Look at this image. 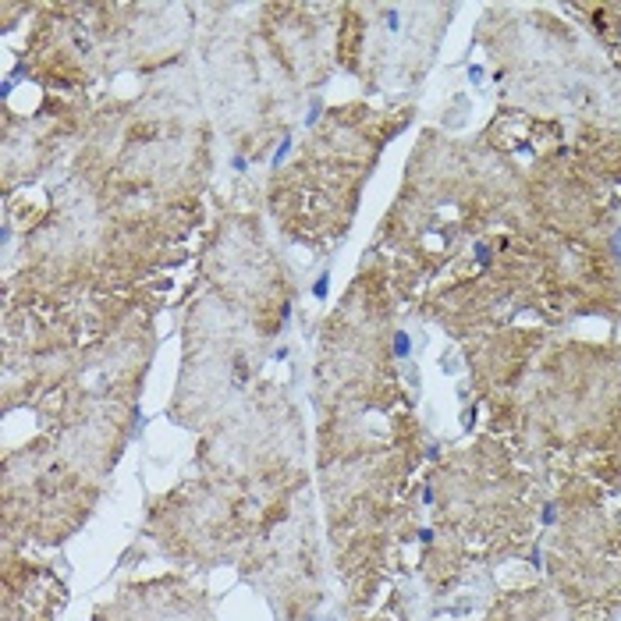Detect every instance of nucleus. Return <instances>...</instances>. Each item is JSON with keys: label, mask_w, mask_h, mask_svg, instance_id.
<instances>
[{"label": "nucleus", "mask_w": 621, "mask_h": 621, "mask_svg": "<svg viewBox=\"0 0 621 621\" xmlns=\"http://www.w3.org/2000/svg\"><path fill=\"white\" fill-rule=\"evenodd\" d=\"M394 355H398V359L408 355V334H394Z\"/></svg>", "instance_id": "f257e3e1"}, {"label": "nucleus", "mask_w": 621, "mask_h": 621, "mask_svg": "<svg viewBox=\"0 0 621 621\" xmlns=\"http://www.w3.org/2000/svg\"><path fill=\"white\" fill-rule=\"evenodd\" d=\"M327 281H330V277H327V274H319V281H316V288H312V295H316V299H327Z\"/></svg>", "instance_id": "f03ea898"}]
</instances>
